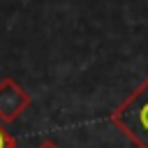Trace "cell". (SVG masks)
Instances as JSON below:
<instances>
[{"mask_svg": "<svg viewBox=\"0 0 148 148\" xmlns=\"http://www.w3.org/2000/svg\"><path fill=\"white\" fill-rule=\"evenodd\" d=\"M111 123L139 148H148V76L111 113Z\"/></svg>", "mask_w": 148, "mask_h": 148, "instance_id": "6da1fadb", "label": "cell"}, {"mask_svg": "<svg viewBox=\"0 0 148 148\" xmlns=\"http://www.w3.org/2000/svg\"><path fill=\"white\" fill-rule=\"evenodd\" d=\"M30 104L32 97L12 76H5L0 81V123H14Z\"/></svg>", "mask_w": 148, "mask_h": 148, "instance_id": "7a4b0ae2", "label": "cell"}, {"mask_svg": "<svg viewBox=\"0 0 148 148\" xmlns=\"http://www.w3.org/2000/svg\"><path fill=\"white\" fill-rule=\"evenodd\" d=\"M0 148H16V139L2 127V123H0Z\"/></svg>", "mask_w": 148, "mask_h": 148, "instance_id": "3957f363", "label": "cell"}, {"mask_svg": "<svg viewBox=\"0 0 148 148\" xmlns=\"http://www.w3.org/2000/svg\"><path fill=\"white\" fill-rule=\"evenodd\" d=\"M37 148H58V146H56V143H53L51 139H44V141H42V143H39Z\"/></svg>", "mask_w": 148, "mask_h": 148, "instance_id": "277c9868", "label": "cell"}]
</instances>
